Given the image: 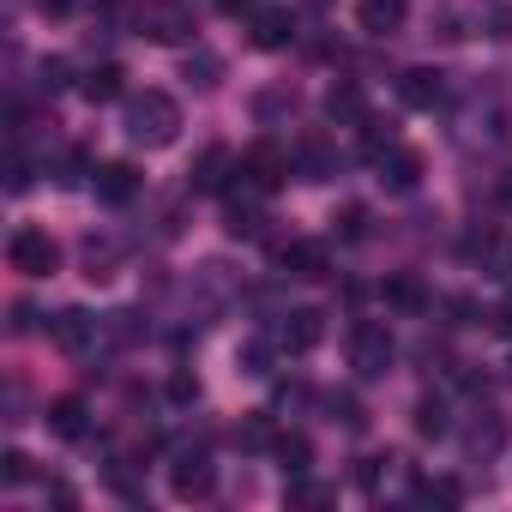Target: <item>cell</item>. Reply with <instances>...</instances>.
<instances>
[{
    "label": "cell",
    "instance_id": "obj_45",
    "mask_svg": "<svg viewBox=\"0 0 512 512\" xmlns=\"http://www.w3.org/2000/svg\"><path fill=\"white\" fill-rule=\"evenodd\" d=\"M223 13H253V0H223Z\"/></svg>",
    "mask_w": 512,
    "mask_h": 512
},
{
    "label": "cell",
    "instance_id": "obj_2",
    "mask_svg": "<svg viewBox=\"0 0 512 512\" xmlns=\"http://www.w3.org/2000/svg\"><path fill=\"white\" fill-rule=\"evenodd\" d=\"M392 362H398V338L380 320H356L350 326V368L362 380H380V374H392Z\"/></svg>",
    "mask_w": 512,
    "mask_h": 512
},
{
    "label": "cell",
    "instance_id": "obj_31",
    "mask_svg": "<svg viewBox=\"0 0 512 512\" xmlns=\"http://www.w3.org/2000/svg\"><path fill=\"white\" fill-rule=\"evenodd\" d=\"M392 464H398L392 452H368V458H356V482H362V488L374 494V488H380V476H386Z\"/></svg>",
    "mask_w": 512,
    "mask_h": 512
},
{
    "label": "cell",
    "instance_id": "obj_20",
    "mask_svg": "<svg viewBox=\"0 0 512 512\" xmlns=\"http://www.w3.org/2000/svg\"><path fill=\"white\" fill-rule=\"evenodd\" d=\"M326 115H332V121H356V127H362V121H368V103H362V91H356L350 79H338V85L326 91Z\"/></svg>",
    "mask_w": 512,
    "mask_h": 512
},
{
    "label": "cell",
    "instance_id": "obj_3",
    "mask_svg": "<svg viewBox=\"0 0 512 512\" xmlns=\"http://www.w3.org/2000/svg\"><path fill=\"white\" fill-rule=\"evenodd\" d=\"M7 260H13V272H25V278H55V266H61V247L49 241V229H13V241H7Z\"/></svg>",
    "mask_w": 512,
    "mask_h": 512
},
{
    "label": "cell",
    "instance_id": "obj_1",
    "mask_svg": "<svg viewBox=\"0 0 512 512\" xmlns=\"http://www.w3.org/2000/svg\"><path fill=\"white\" fill-rule=\"evenodd\" d=\"M127 139L145 145V151H163L181 139V103L169 91H145V97H127Z\"/></svg>",
    "mask_w": 512,
    "mask_h": 512
},
{
    "label": "cell",
    "instance_id": "obj_34",
    "mask_svg": "<svg viewBox=\"0 0 512 512\" xmlns=\"http://www.w3.org/2000/svg\"><path fill=\"white\" fill-rule=\"evenodd\" d=\"M446 314H452V326H476V320H488L470 296H446Z\"/></svg>",
    "mask_w": 512,
    "mask_h": 512
},
{
    "label": "cell",
    "instance_id": "obj_41",
    "mask_svg": "<svg viewBox=\"0 0 512 512\" xmlns=\"http://www.w3.org/2000/svg\"><path fill=\"white\" fill-rule=\"evenodd\" d=\"M488 326H494V332H500V338H512V296H506V302H500V308H494V314H488Z\"/></svg>",
    "mask_w": 512,
    "mask_h": 512
},
{
    "label": "cell",
    "instance_id": "obj_39",
    "mask_svg": "<svg viewBox=\"0 0 512 512\" xmlns=\"http://www.w3.org/2000/svg\"><path fill=\"white\" fill-rule=\"evenodd\" d=\"M25 187H31V163L13 157V163H7V193H25Z\"/></svg>",
    "mask_w": 512,
    "mask_h": 512
},
{
    "label": "cell",
    "instance_id": "obj_38",
    "mask_svg": "<svg viewBox=\"0 0 512 512\" xmlns=\"http://www.w3.org/2000/svg\"><path fill=\"white\" fill-rule=\"evenodd\" d=\"M31 7H37L43 19H73V13H79V0H31Z\"/></svg>",
    "mask_w": 512,
    "mask_h": 512
},
{
    "label": "cell",
    "instance_id": "obj_25",
    "mask_svg": "<svg viewBox=\"0 0 512 512\" xmlns=\"http://www.w3.org/2000/svg\"><path fill=\"white\" fill-rule=\"evenodd\" d=\"M296 85H272V91H260V97H253V115H260V121H278V115H296Z\"/></svg>",
    "mask_w": 512,
    "mask_h": 512
},
{
    "label": "cell",
    "instance_id": "obj_12",
    "mask_svg": "<svg viewBox=\"0 0 512 512\" xmlns=\"http://www.w3.org/2000/svg\"><path fill=\"white\" fill-rule=\"evenodd\" d=\"M398 97L410 109H440L446 103V73L440 67H410V73H398Z\"/></svg>",
    "mask_w": 512,
    "mask_h": 512
},
{
    "label": "cell",
    "instance_id": "obj_19",
    "mask_svg": "<svg viewBox=\"0 0 512 512\" xmlns=\"http://www.w3.org/2000/svg\"><path fill=\"white\" fill-rule=\"evenodd\" d=\"M79 91H85V103H115V97L127 91V73H121L115 61H103V67H91V73H85V85H79Z\"/></svg>",
    "mask_w": 512,
    "mask_h": 512
},
{
    "label": "cell",
    "instance_id": "obj_14",
    "mask_svg": "<svg viewBox=\"0 0 512 512\" xmlns=\"http://www.w3.org/2000/svg\"><path fill=\"white\" fill-rule=\"evenodd\" d=\"M380 296H386L392 314H428V284H422L416 272H392V278L380 284Z\"/></svg>",
    "mask_w": 512,
    "mask_h": 512
},
{
    "label": "cell",
    "instance_id": "obj_46",
    "mask_svg": "<svg viewBox=\"0 0 512 512\" xmlns=\"http://www.w3.org/2000/svg\"><path fill=\"white\" fill-rule=\"evenodd\" d=\"M506 368H512V362H506Z\"/></svg>",
    "mask_w": 512,
    "mask_h": 512
},
{
    "label": "cell",
    "instance_id": "obj_18",
    "mask_svg": "<svg viewBox=\"0 0 512 512\" xmlns=\"http://www.w3.org/2000/svg\"><path fill=\"white\" fill-rule=\"evenodd\" d=\"M49 428H55L61 440H85V434H91V410H85V398H55V404H49Z\"/></svg>",
    "mask_w": 512,
    "mask_h": 512
},
{
    "label": "cell",
    "instance_id": "obj_29",
    "mask_svg": "<svg viewBox=\"0 0 512 512\" xmlns=\"http://www.w3.org/2000/svg\"><path fill=\"white\" fill-rule=\"evenodd\" d=\"M416 500H422V506H458L464 488H458L452 476H434V482H416Z\"/></svg>",
    "mask_w": 512,
    "mask_h": 512
},
{
    "label": "cell",
    "instance_id": "obj_24",
    "mask_svg": "<svg viewBox=\"0 0 512 512\" xmlns=\"http://www.w3.org/2000/svg\"><path fill=\"white\" fill-rule=\"evenodd\" d=\"M223 169H229V151L211 145V151L193 163V193H217V187H223Z\"/></svg>",
    "mask_w": 512,
    "mask_h": 512
},
{
    "label": "cell",
    "instance_id": "obj_40",
    "mask_svg": "<svg viewBox=\"0 0 512 512\" xmlns=\"http://www.w3.org/2000/svg\"><path fill=\"white\" fill-rule=\"evenodd\" d=\"M482 31H488V37H500V43H506V37H512V7H494V13H488V25H482Z\"/></svg>",
    "mask_w": 512,
    "mask_h": 512
},
{
    "label": "cell",
    "instance_id": "obj_36",
    "mask_svg": "<svg viewBox=\"0 0 512 512\" xmlns=\"http://www.w3.org/2000/svg\"><path fill=\"white\" fill-rule=\"evenodd\" d=\"M0 476H7L13 488H19V482H31V458H25V452H7V458H0Z\"/></svg>",
    "mask_w": 512,
    "mask_h": 512
},
{
    "label": "cell",
    "instance_id": "obj_16",
    "mask_svg": "<svg viewBox=\"0 0 512 512\" xmlns=\"http://www.w3.org/2000/svg\"><path fill=\"white\" fill-rule=\"evenodd\" d=\"M91 181H97V199H109V205H127L139 193V169L133 163H103V169H91Z\"/></svg>",
    "mask_w": 512,
    "mask_h": 512
},
{
    "label": "cell",
    "instance_id": "obj_5",
    "mask_svg": "<svg viewBox=\"0 0 512 512\" xmlns=\"http://www.w3.org/2000/svg\"><path fill=\"white\" fill-rule=\"evenodd\" d=\"M133 25H139V37H151V43H181V37H193L187 0H145V7L133 13Z\"/></svg>",
    "mask_w": 512,
    "mask_h": 512
},
{
    "label": "cell",
    "instance_id": "obj_35",
    "mask_svg": "<svg viewBox=\"0 0 512 512\" xmlns=\"http://www.w3.org/2000/svg\"><path fill=\"white\" fill-rule=\"evenodd\" d=\"M326 500V488L320 482H308V476H290V506H320Z\"/></svg>",
    "mask_w": 512,
    "mask_h": 512
},
{
    "label": "cell",
    "instance_id": "obj_8",
    "mask_svg": "<svg viewBox=\"0 0 512 512\" xmlns=\"http://www.w3.org/2000/svg\"><path fill=\"white\" fill-rule=\"evenodd\" d=\"M49 344H55V350H67V356H85V350L97 344V320H91V314H79V308H61V314L49 320Z\"/></svg>",
    "mask_w": 512,
    "mask_h": 512
},
{
    "label": "cell",
    "instance_id": "obj_43",
    "mask_svg": "<svg viewBox=\"0 0 512 512\" xmlns=\"http://www.w3.org/2000/svg\"><path fill=\"white\" fill-rule=\"evenodd\" d=\"M49 500H55V506H79V494H73L67 482H49Z\"/></svg>",
    "mask_w": 512,
    "mask_h": 512
},
{
    "label": "cell",
    "instance_id": "obj_17",
    "mask_svg": "<svg viewBox=\"0 0 512 512\" xmlns=\"http://www.w3.org/2000/svg\"><path fill=\"white\" fill-rule=\"evenodd\" d=\"M290 37H296V19L284 7L253 13V49H290Z\"/></svg>",
    "mask_w": 512,
    "mask_h": 512
},
{
    "label": "cell",
    "instance_id": "obj_10",
    "mask_svg": "<svg viewBox=\"0 0 512 512\" xmlns=\"http://www.w3.org/2000/svg\"><path fill=\"white\" fill-rule=\"evenodd\" d=\"M169 488H175V500H205V494L217 488V470H211V458H205V452H187V458H175V470H169Z\"/></svg>",
    "mask_w": 512,
    "mask_h": 512
},
{
    "label": "cell",
    "instance_id": "obj_7",
    "mask_svg": "<svg viewBox=\"0 0 512 512\" xmlns=\"http://www.w3.org/2000/svg\"><path fill=\"white\" fill-rule=\"evenodd\" d=\"M320 338H326V314H320V308H296V314H284V326H278V350H290V356L320 350Z\"/></svg>",
    "mask_w": 512,
    "mask_h": 512
},
{
    "label": "cell",
    "instance_id": "obj_28",
    "mask_svg": "<svg viewBox=\"0 0 512 512\" xmlns=\"http://www.w3.org/2000/svg\"><path fill=\"white\" fill-rule=\"evenodd\" d=\"M326 410H332V422H344V428H368V410H362V398H356V392H332V398H326Z\"/></svg>",
    "mask_w": 512,
    "mask_h": 512
},
{
    "label": "cell",
    "instance_id": "obj_44",
    "mask_svg": "<svg viewBox=\"0 0 512 512\" xmlns=\"http://www.w3.org/2000/svg\"><path fill=\"white\" fill-rule=\"evenodd\" d=\"M494 199H500V205H506V211H512V169H506V175H500V181H494Z\"/></svg>",
    "mask_w": 512,
    "mask_h": 512
},
{
    "label": "cell",
    "instance_id": "obj_9",
    "mask_svg": "<svg viewBox=\"0 0 512 512\" xmlns=\"http://www.w3.org/2000/svg\"><path fill=\"white\" fill-rule=\"evenodd\" d=\"M500 446H506V416L494 404H482L470 416V428H464V458H494Z\"/></svg>",
    "mask_w": 512,
    "mask_h": 512
},
{
    "label": "cell",
    "instance_id": "obj_4",
    "mask_svg": "<svg viewBox=\"0 0 512 512\" xmlns=\"http://www.w3.org/2000/svg\"><path fill=\"white\" fill-rule=\"evenodd\" d=\"M235 175H241V193H260V199H272V193L284 187V175H290V157H284L278 145H253V151L235 163Z\"/></svg>",
    "mask_w": 512,
    "mask_h": 512
},
{
    "label": "cell",
    "instance_id": "obj_33",
    "mask_svg": "<svg viewBox=\"0 0 512 512\" xmlns=\"http://www.w3.org/2000/svg\"><path fill=\"white\" fill-rule=\"evenodd\" d=\"M332 223H338V235H344V241H356V235H368V211H362V205H344V211H338Z\"/></svg>",
    "mask_w": 512,
    "mask_h": 512
},
{
    "label": "cell",
    "instance_id": "obj_13",
    "mask_svg": "<svg viewBox=\"0 0 512 512\" xmlns=\"http://www.w3.org/2000/svg\"><path fill=\"white\" fill-rule=\"evenodd\" d=\"M404 19H410L404 0H356V25L368 37H392V31H404Z\"/></svg>",
    "mask_w": 512,
    "mask_h": 512
},
{
    "label": "cell",
    "instance_id": "obj_21",
    "mask_svg": "<svg viewBox=\"0 0 512 512\" xmlns=\"http://www.w3.org/2000/svg\"><path fill=\"white\" fill-rule=\"evenodd\" d=\"M121 272V247L115 241H85V278L91 284H109Z\"/></svg>",
    "mask_w": 512,
    "mask_h": 512
},
{
    "label": "cell",
    "instance_id": "obj_42",
    "mask_svg": "<svg viewBox=\"0 0 512 512\" xmlns=\"http://www.w3.org/2000/svg\"><path fill=\"white\" fill-rule=\"evenodd\" d=\"M43 85L61 91V85H67V61H49V67H43Z\"/></svg>",
    "mask_w": 512,
    "mask_h": 512
},
{
    "label": "cell",
    "instance_id": "obj_30",
    "mask_svg": "<svg viewBox=\"0 0 512 512\" xmlns=\"http://www.w3.org/2000/svg\"><path fill=\"white\" fill-rule=\"evenodd\" d=\"M235 368H241V374H272V344L247 338V344L235 350Z\"/></svg>",
    "mask_w": 512,
    "mask_h": 512
},
{
    "label": "cell",
    "instance_id": "obj_27",
    "mask_svg": "<svg viewBox=\"0 0 512 512\" xmlns=\"http://www.w3.org/2000/svg\"><path fill=\"white\" fill-rule=\"evenodd\" d=\"M235 446H241V452H272V446H278V434H272V422H266V416H247V422L235 428Z\"/></svg>",
    "mask_w": 512,
    "mask_h": 512
},
{
    "label": "cell",
    "instance_id": "obj_37",
    "mask_svg": "<svg viewBox=\"0 0 512 512\" xmlns=\"http://www.w3.org/2000/svg\"><path fill=\"white\" fill-rule=\"evenodd\" d=\"M199 398V380L193 374H169V404H193Z\"/></svg>",
    "mask_w": 512,
    "mask_h": 512
},
{
    "label": "cell",
    "instance_id": "obj_32",
    "mask_svg": "<svg viewBox=\"0 0 512 512\" xmlns=\"http://www.w3.org/2000/svg\"><path fill=\"white\" fill-rule=\"evenodd\" d=\"M217 73H223V61H217V55H205V49L187 61V79H193V85H217Z\"/></svg>",
    "mask_w": 512,
    "mask_h": 512
},
{
    "label": "cell",
    "instance_id": "obj_22",
    "mask_svg": "<svg viewBox=\"0 0 512 512\" xmlns=\"http://www.w3.org/2000/svg\"><path fill=\"white\" fill-rule=\"evenodd\" d=\"M296 169H302V181H332V151H326V139H302V145H296Z\"/></svg>",
    "mask_w": 512,
    "mask_h": 512
},
{
    "label": "cell",
    "instance_id": "obj_15",
    "mask_svg": "<svg viewBox=\"0 0 512 512\" xmlns=\"http://www.w3.org/2000/svg\"><path fill=\"white\" fill-rule=\"evenodd\" d=\"M380 181H386L392 193H410V187L422 181V157H416L410 145H392V151L380 157Z\"/></svg>",
    "mask_w": 512,
    "mask_h": 512
},
{
    "label": "cell",
    "instance_id": "obj_26",
    "mask_svg": "<svg viewBox=\"0 0 512 512\" xmlns=\"http://www.w3.org/2000/svg\"><path fill=\"white\" fill-rule=\"evenodd\" d=\"M416 434H422V440H440V434H452L446 398H422V404H416Z\"/></svg>",
    "mask_w": 512,
    "mask_h": 512
},
{
    "label": "cell",
    "instance_id": "obj_6",
    "mask_svg": "<svg viewBox=\"0 0 512 512\" xmlns=\"http://www.w3.org/2000/svg\"><path fill=\"white\" fill-rule=\"evenodd\" d=\"M272 260L290 272V278H302V284H320V278H332V247L326 241H278L272 247Z\"/></svg>",
    "mask_w": 512,
    "mask_h": 512
},
{
    "label": "cell",
    "instance_id": "obj_23",
    "mask_svg": "<svg viewBox=\"0 0 512 512\" xmlns=\"http://www.w3.org/2000/svg\"><path fill=\"white\" fill-rule=\"evenodd\" d=\"M272 452H278V464H284L290 476H308V464H314V440H308V434H278Z\"/></svg>",
    "mask_w": 512,
    "mask_h": 512
},
{
    "label": "cell",
    "instance_id": "obj_11",
    "mask_svg": "<svg viewBox=\"0 0 512 512\" xmlns=\"http://www.w3.org/2000/svg\"><path fill=\"white\" fill-rule=\"evenodd\" d=\"M223 229H229L235 241H253V235L266 229V199L235 187V193H229V205H223Z\"/></svg>",
    "mask_w": 512,
    "mask_h": 512
}]
</instances>
